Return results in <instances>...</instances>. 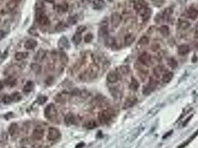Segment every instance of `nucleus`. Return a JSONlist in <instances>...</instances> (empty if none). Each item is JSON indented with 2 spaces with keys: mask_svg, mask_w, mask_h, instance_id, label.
Masks as SVG:
<instances>
[{
  "mask_svg": "<svg viewBox=\"0 0 198 148\" xmlns=\"http://www.w3.org/2000/svg\"><path fill=\"white\" fill-rule=\"evenodd\" d=\"M98 69L97 67H90L88 70L82 73L80 76V79L81 81H89L95 79L97 76Z\"/></svg>",
  "mask_w": 198,
  "mask_h": 148,
  "instance_id": "1",
  "label": "nucleus"
},
{
  "mask_svg": "<svg viewBox=\"0 0 198 148\" xmlns=\"http://www.w3.org/2000/svg\"><path fill=\"white\" fill-rule=\"evenodd\" d=\"M36 20L37 22L43 26H49L50 24V21L49 17L43 11V9H36Z\"/></svg>",
  "mask_w": 198,
  "mask_h": 148,
  "instance_id": "2",
  "label": "nucleus"
},
{
  "mask_svg": "<svg viewBox=\"0 0 198 148\" xmlns=\"http://www.w3.org/2000/svg\"><path fill=\"white\" fill-rule=\"evenodd\" d=\"M99 37L106 39L108 36V20L107 18H104L101 21V25L98 31Z\"/></svg>",
  "mask_w": 198,
  "mask_h": 148,
  "instance_id": "3",
  "label": "nucleus"
},
{
  "mask_svg": "<svg viewBox=\"0 0 198 148\" xmlns=\"http://www.w3.org/2000/svg\"><path fill=\"white\" fill-rule=\"evenodd\" d=\"M57 109L53 104H50L47 106L44 110V115L48 119H52L57 115Z\"/></svg>",
  "mask_w": 198,
  "mask_h": 148,
  "instance_id": "4",
  "label": "nucleus"
},
{
  "mask_svg": "<svg viewBox=\"0 0 198 148\" xmlns=\"http://www.w3.org/2000/svg\"><path fill=\"white\" fill-rule=\"evenodd\" d=\"M111 116L112 114L109 110H102L98 114V120L101 124H106L110 120Z\"/></svg>",
  "mask_w": 198,
  "mask_h": 148,
  "instance_id": "5",
  "label": "nucleus"
},
{
  "mask_svg": "<svg viewBox=\"0 0 198 148\" xmlns=\"http://www.w3.org/2000/svg\"><path fill=\"white\" fill-rule=\"evenodd\" d=\"M60 136V133L59 130H57L55 128H50L48 131V139L50 141H54L59 138Z\"/></svg>",
  "mask_w": 198,
  "mask_h": 148,
  "instance_id": "6",
  "label": "nucleus"
},
{
  "mask_svg": "<svg viewBox=\"0 0 198 148\" xmlns=\"http://www.w3.org/2000/svg\"><path fill=\"white\" fill-rule=\"evenodd\" d=\"M157 84H158V81H156V79H151L150 82L148 83V85L144 88L143 90V93L144 94H149L151 92L155 90V88L157 87Z\"/></svg>",
  "mask_w": 198,
  "mask_h": 148,
  "instance_id": "7",
  "label": "nucleus"
},
{
  "mask_svg": "<svg viewBox=\"0 0 198 148\" xmlns=\"http://www.w3.org/2000/svg\"><path fill=\"white\" fill-rule=\"evenodd\" d=\"M139 62L145 66H149L151 64L152 62V59H151V56L148 53H142L139 57Z\"/></svg>",
  "mask_w": 198,
  "mask_h": 148,
  "instance_id": "8",
  "label": "nucleus"
},
{
  "mask_svg": "<svg viewBox=\"0 0 198 148\" xmlns=\"http://www.w3.org/2000/svg\"><path fill=\"white\" fill-rule=\"evenodd\" d=\"M110 21H111L112 26L113 28H117L121 23L122 21V16L118 13L115 12L112 14L111 18H110Z\"/></svg>",
  "mask_w": 198,
  "mask_h": 148,
  "instance_id": "9",
  "label": "nucleus"
},
{
  "mask_svg": "<svg viewBox=\"0 0 198 148\" xmlns=\"http://www.w3.org/2000/svg\"><path fill=\"white\" fill-rule=\"evenodd\" d=\"M134 7L138 12V14H140L142 11H143L144 9L148 7V4L144 0H137L134 5Z\"/></svg>",
  "mask_w": 198,
  "mask_h": 148,
  "instance_id": "10",
  "label": "nucleus"
},
{
  "mask_svg": "<svg viewBox=\"0 0 198 148\" xmlns=\"http://www.w3.org/2000/svg\"><path fill=\"white\" fill-rule=\"evenodd\" d=\"M43 136H44L43 130V128L38 127V128H35L34 130L33 131L32 138H33V139L39 141V140H41L42 138H43Z\"/></svg>",
  "mask_w": 198,
  "mask_h": 148,
  "instance_id": "11",
  "label": "nucleus"
},
{
  "mask_svg": "<svg viewBox=\"0 0 198 148\" xmlns=\"http://www.w3.org/2000/svg\"><path fill=\"white\" fill-rule=\"evenodd\" d=\"M69 98V93L66 92H62L60 93L55 96L56 102H60V103H65Z\"/></svg>",
  "mask_w": 198,
  "mask_h": 148,
  "instance_id": "12",
  "label": "nucleus"
},
{
  "mask_svg": "<svg viewBox=\"0 0 198 148\" xmlns=\"http://www.w3.org/2000/svg\"><path fill=\"white\" fill-rule=\"evenodd\" d=\"M69 40L66 36H62L58 41V47L60 48L63 50V49H67L69 48Z\"/></svg>",
  "mask_w": 198,
  "mask_h": 148,
  "instance_id": "13",
  "label": "nucleus"
},
{
  "mask_svg": "<svg viewBox=\"0 0 198 148\" xmlns=\"http://www.w3.org/2000/svg\"><path fill=\"white\" fill-rule=\"evenodd\" d=\"M118 75L116 71H110L107 76V80L109 83H115L118 81Z\"/></svg>",
  "mask_w": 198,
  "mask_h": 148,
  "instance_id": "14",
  "label": "nucleus"
},
{
  "mask_svg": "<svg viewBox=\"0 0 198 148\" xmlns=\"http://www.w3.org/2000/svg\"><path fill=\"white\" fill-rule=\"evenodd\" d=\"M136 102H137V99L135 97H130V98H127L124 104V109L130 108V107H133Z\"/></svg>",
  "mask_w": 198,
  "mask_h": 148,
  "instance_id": "15",
  "label": "nucleus"
},
{
  "mask_svg": "<svg viewBox=\"0 0 198 148\" xmlns=\"http://www.w3.org/2000/svg\"><path fill=\"white\" fill-rule=\"evenodd\" d=\"M139 14H140L141 16L142 17L143 20L144 21L148 20L151 16V14H152V10H151V8H149V7H148L147 8L144 9L143 11H142V12H141Z\"/></svg>",
  "mask_w": 198,
  "mask_h": 148,
  "instance_id": "16",
  "label": "nucleus"
},
{
  "mask_svg": "<svg viewBox=\"0 0 198 148\" xmlns=\"http://www.w3.org/2000/svg\"><path fill=\"white\" fill-rule=\"evenodd\" d=\"M187 14L188 18H190L192 20H195L198 17V10L195 7H191V8L188 9Z\"/></svg>",
  "mask_w": 198,
  "mask_h": 148,
  "instance_id": "17",
  "label": "nucleus"
},
{
  "mask_svg": "<svg viewBox=\"0 0 198 148\" xmlns=\"http://www.w3.org/2000/svg\"><path fill=\"white\" fill-rule=\"evenodd\" d=\"M190 51V48L188 45H182L178 48V54L179 55L184 56L188 54Z\"/></svg>",
  "mask_w": 198,
  "mask_h": 148,
  "instance_id": "18",
  "label": "nucleus"
},
{
  "mask_svg": "<svg viewBox=\"0 0 198 148\" xmlns=\"http://www.w3.org/2000/svg\"><path fill=\"white\" fill-rule=\"evenodd\" d=\"M36 45H37V42L34 39H28L25 43V48L27 50H32L36 46Z\"/></svg>",
  "mask_w": 198,
  "mask_h": 148,
  "instance_id": "19",
  "label": "nucleus"
},
{
  "mask_svg": "<svg viewBox=\"0 0 198 148\" xmlns=\"http://www.w3.org/2000/svg\"><path fill=\"white\" fill-rule=\"evenodd\" d=\"M190 27L189 22L186 20H179L177 23V28L179 30H186Z\"/></svg>",
  "mask_w": 198,
  "mask_h": 148,
  "instance_id": "20",
  "label": "nucleus"
},
{
  "mask_svg": "<svg viewBox=\"0 0 198 148\" xmlns=\"http://www.w3.org/2000/svg\"><path fill=\"white\" fill-rule=\"evenodd\" d=\"M64 122L67 125H71L73 124L75 122V116L72 113H68L66 114V116L64 118Z\"/></svg>",
  "mask_w": 198,
  "mask_h": 148,
  "instance_id": "21",
  "label": "nucleus"
},
{
  "mask_svg": "<svg viewBox=\"0 0 198 148\" xmlns=\"http://www.w3.org/2000/svg\"><path fill=\"white\" fill-rule=\"evenodd\" d=\"M117 71H118V73L121 74V75L126 76V75H127V74L130 73V67L127 65H122L118 67Z\"/></svg>",
  "mask_w": 198,
  "mask_h": 148,
  "instance_id": "22",
  "label": "nucleus"
},
{
  "mask_svg": "<svg viewBox=\"0 0 198 148\" xmlns=\"http://www.w3.org/2000/svg\"><path fill=\"white\" fill-rule=\"evenodd\" d=\"M153 73L155 74V76H160L162 74L165 73V67L162 65H158L155 67L153 68Z\"/></svg>",
  "mask_w": 198,
  "mask_h": 148,
  "instance_id": "23",
  "label": "nucleus"
},
{
  "mask_svg": "<svg viewBox=\"0 0 198 148\" xmlns=\"http://www.w3.org/2000/svg\"><path fill=\"white\" fill-rule=\"evenodd\" d=\"M45 55H46V53H45V50H43V49H40L36 53V57H35L36 60L38 61V62H41V61H43L45 59Z\"/></svg>",
  "mask_w": 198,
  "mask_h": 148,
  "instance_id": "24",
  "label": "nucleus"
},
{
  "mask_svg": "<svg viewBox=\"0 0 198 148\" xmlns=\"http://www.w3.org/2000/svg\"><path fill=\"white\" fill-rule=\"evenodd\" d=\"M174 77V74L172 72H167L165 73L162 76V81L164 83H168L170 82V80Z\"/></svg>",
  "mask_w": 198,
  "mask_h": 148,
  "instance_id": "25",
  "label": "nucleus"
},
{
  "mask_svg": "<svg viewBox=\"0 0 198 148\" xmlns=\"http://www.w3.org/2000/svg\"><path fill=\"white\" fill-rule=\"evenodd\" d=\"M28 56V54L27 52H17L15 54V59L17 61H20L23 60V59H25V58H27Z\"/></svg>",
  "mask_w": 198,
  "mask_h": 148,
  "instance_id": "26",
  "label": "nucleus"
},
{
  "mask_svg": "<svg viewBox=\"0 0 198 148\" xmlns=\"http://www.w3.org/2000/svg\"><path fill=\"white\" fill-rule=\"evenodd\" d=\"M159 31H160V33L164 36H168L169 32H170V29H169L168 26L167 25H162L159 28Z\"/></svg>",
  "mask_w": 198,
  "mask_h": 148,
  "instance_id": "27",
  "label": "nucleus"
},
{
  "mask_svg": "<svg viewBox=\"0 0 198 148\" xmlns=\"http://www.w3.org/2000/svg\"><path fill=\"white\" fill-rule=\"evenodd\" d=\"M34 89V83L32 81H29L26 83L23 87V91L25 93H30V92Z\"/></svg>",
  "mask_w": 198,
  "mask_h": 148,
  "instance_id": "28",
  "label": "nucleus"
},
{
  "mask_svg": "<svg viewBox=\"0 0 198 148\" xmlns=\"http://www.w3.org/2000/svg\"><path fill=\"white\" fill-rule=\"evenodd\" d=\"M148 43H149V39H148L147 36H144L141 37L140 39H139V41H138L137 45L140 47H142V46H145V45H148Z\"/></svg>",
  "mask_w": 198,
  "mask_h": 148,
  "instance_id": "29",
  "label": "nucleus"
},
{
  "mask_svg": "<svg viewBox=\"0 0 198 148\" xmlns=\"http://www.w3.org/2000/svg\"><path fill=\"white\" fill-rule=\"evenodd\" d=\"M134 39H135V38H134V36H133L132 34H127V36H125V37H124L125 45H127V46L130 45L133 43V42Z\"/></svg>",
  "mask_w": 198,
  "mask_h": 148,
  "instance_id": "30",
  "label": "nucleus"
},
{
  "mask_svg": "<svg viewBox=\"0 0 198 148\" xmlns=\"http://www.w3.org/2000/svg\"><path fill=\"white\" fill-rule=\"evenodd\" d=\"M139 81L135 79V78H132V80H131V82L130 84V88L132 90H136L139 88Z\"/></svg>",
  "mask_w": 198,
  "mask_h": 148,
  "instance_id": "31",
  "label": "nucleus"
},
{
  "mask_svg": "<svg viewBox=\"0 0 198 148\" xmlns=\"http://www.w3.org/2000/svg\"><path fill=\"white\" fill-rule=\"evenodd\" d=\"M17 128H18L17 124H16V123H12V124L10 125V127H9V129H8L9 133H10L11 136H14V135L16 134V133Z\"/></svg>",
  "mask_w": 198,
  "mask_h": 148,
  "instance_id": "32",
  "label": "nucleus"
},
{
  "mask_svg": "<svg viewBox=\"0 0 198 148\" xmlns=\"http://www.w3.org/2000/svg\"><path fill=\"white\" fill-rule=\"evenodd\" d=\"M97 126V123L95 120H89L85 124V127L87 129H93Z\"/></svg>",
  "mask_w": 198,
  "mask_h": 148,
  "instance_id": "33",
  "label": "nucleus"
},
{
  "mask_svg": "<svg viewBox=\"0 0 198 148\" xmlns=\"http://www.w3.org/2000/svg\"><path fill=\"white\" fill-rule=\"evenodd\" d=\"M60 62H62L63 64H67V62H69L68 56L66 55V54L64 53V52H60Z\"/></svg>",
  "mask_w": 198,
  "mask_h": 148,
  "instance_id": "34",
  "label": "nucleus"
},
{
  "mask_svg": "<svg viewBox=\"0 0 198 148\" xmlns=\"http://www.w3.org/2000/svg\"><path fill=\"white\" fill-rule=\"evenodd\" d=\"M82 40V37L81 35L79 34V33H75V36H73L72 38V41L75 44V45H79L80 43V41Z\"/></svg>",
  "mask_w": 198,
  "mask_h": 148,
  "instance_id": "35",
  "label": "nucleus"
},
{
  "mask_svg": "<svg viewBox=\"0 0 198 148\" xmlns=\"http://www.w3.org/2000/svg\"><path fill=\"white\" fill-rule=\"evenodd\" d=\"M31 69L35 73H39L41 71V67L37 63H34V64H31Z\"/></svg>",
  "mask_w": 198,
  "mask_h": 148,
  "instance_id": "36",
  "label": "nucleus"
},
{
  "mask_svg": "<svg viewBox=\"0 0 198 148\" xmlns=\"http://www.w3.org/2000/svg\"><path fill=\"white\" fill-rule=\"evenodd\" d=\"M168 65L170 66L171 68H173V69H175L176 67H177V61L174 59H173V58H170V59H168Z\"/></svg>",
  "mask_w": 198,
  "mask_h": 148,
  "instance_id": "37",
  "label": "nucleus"
},
{
  "mask_svg": "<svg viewBox=\"0 0 198 148\" xmlns=\"http://www.w3.org/2000/svg\"><path fill=\"white\" fill-rule=\"evenodd\" d=\"M105 44H106L107 46L110 47L112 45H113L115 44V39L113 37H109L107 36L106 39H105Z\"/></svg>",
  "mask_w": 198,
  "mask_h": 148,
  "instance_id": "38",
  "label": "nucleus"
},
{
  "mask_svg": "<svg viewBox=\"0 0 198 148\" xmlns=\"http://www.w3.org/2000/svg\"><path fill=\"white\" fill-rule=\"evenodd\" d=\"M11 98H12L13 102H19V101L21 100V98H22V96H21L20 93L16 92V93H13L11 95Z\"/></svg>",
  "mask_w": 198,
  "mask_h": 148,
  "instance_id": "39",
  "label": "nucleus"
},
{
  "mask_svg": "<svg viewBox=\"0 0 198 148\" xmlns=\"http://www.w3.org/2000/svg\"><path fill=\"white\" fill-rule=\"evenodd\" d=\"M2 101H3L4 104H5V105H9V104L11 103V102H13L11 96H5Z\"/></svg>",
  "mask_w": 198,
  "mask_h": 148,
  "instance_id": "40",
  "label": "nucleus"
},
{
  "mask_svg": "<svg viewBox=\"0 0 198 148\" xmlns=\"http://www.w3.org/2000/svg\"><path fill=\"white\" fill-rule=\"evenodd\" d=\"M92 39H93V36H92V33H88L84 36V41L86 43H89L92 41Z\"/></svg>",
  "mask_w": 198,
  "mask_h": 148,
  "instance_id": "41",
  "label": "nucleus"
},
{
  "mask_svg": "<svg viewBox=\"0 0 198 148\" xmlns=\"http://www.w3.org/2000/svg\"><path fill=\"white\" fill-rule=\"evenodd\" d=\"M86 29H87L86 26H84V25L78 26V28H77V29H76V33H79V34H81L83 32H84V31H86Z\"/></svg>",
  "mask_w": 198,
  "mask_h": 148,
  "instance_id": "42",
  "label": "nucleus"
},
{
  "mask_svg": "<svg viewBox=\"0 0 198 148\" xmlns=\"http://www.w3.org/2000/svg\"><path fill=\"white\" fill-rule=\"evenodd\" d=\"M80 93H81V91H80L79 89H77V88L74 89L71 92L72 96H80Z\"/></svg>",
  "mask_w": 198,
  "mask_h": 148,
  "instance_id": "43",
  "label": "nucleus"
},
{
  "mask_svg": "<svg viewBox=\"0 0 198 148\" xmlns=\"http://www.w3.org/2000/svg\"><path fill=\"white\" fill-rule=\"evenodd\" d=\"M47 101V97L45 96H40L39 97L38 99H37V102H38L40 105H43V104L45 103Z\"/></svg>",
  "mask_w": 198,
  "mask_h": 148,
  "instance_id": "44",
  "label": "nucleus"
},
{
  "mask_svg": "<svg viewBox=\"0 0 198 148\" xmlns=\"http://www.w3.org/2000/svg\"><path fill=\"white\" fill-rule=\"evenodd\" d=\"M28 32H29L30 34H31L32 36H38V33H37V32H36V31H35L34 29H33V28H31V29H30L29 31H28Z\"/></svg>",
  "mask_w": 198,
  "mask_h": 148,
  "instance_id": "45",
  "label": "nucleus"
},
{
  "mask_svg": "<svg viewBox=\"0 0 198 148\" xmlns=\"http://www.w3.org/2000/svg\"><path fill=\"white\" fill-rule=\"evenodd\" d=\"M69 22L71 24H74L77 22V19L75 17H71L69 19Z\"/></svg>",
  "mask_w": 198,
  "mask_h": 148,
  "instance_id": "46",
  "label": "nucleus"
},
{
  "mask_svg": "<svg viewBox=\"0 0 198 148\" xmlns=\"http://www.w3.org/2000/svg\"><path fill=\"white\" fill-rule=\"evenodd\" d=\"M152 49H153V51H156L157 50L160 49V45L159 44H153V46H152Z\"/></svg>",
  "mask_w": 198,
  "mask_h": 148,
  "instance_id": "47",
  "label": "nucleus"
},
{
  "mask_svg": "<svg viewBox=\"0 0 198 148\" xmlns=\"http://www.w3.org/2000/svg\"><path fill=\"white\" fill-rule=\"evenodd\" d=\"M5 36V32L2 30H0V40H2V39H4V37Z\"/></svg>",
  "mask_w": 198,
  "mask_h": 148,
  "instance_id": "48",
  "label": "nucleus"
},
{
  "mask_svg": "<svg viewBox=\"0 0 198 148\" xmlns=\"http://www.w3.org/2000/svg\"><path fill=\"white\" fill-rule=\"evenodd\" d=\"M195 36L196 38H198V27H197L195 31Z\"/></svg>",
  "mask_w": 198,
  "mask_h": 148,
  "instance_id": "49",
  "label": "nucleus"
},
{
  "mask_svg": "<svg viewBox=\"0 0 198 148\" xmlns=\"http://www.w3.org/2000/svg\"><path fill=\"white\" fill-rule=\"evenodd\" d=\"M82 147H83V143H80V144H79V145H77L76 148H81Z\"/></svg>",
  "mask_w": 198,
  "mask_h": 148,
  "instance_id": "50",
  "label": "nucleus"
},
{
  "mask_svg": "<svg viewBox=\"0 0 198 148\" xmlns=\"http://www.w3.org/2000/svg\"><path fill=\"white\" fill-rule=\"evenodd\" d=\"M47 2H49V3H52V2H54V0H45Z\"/></svg>",
  "mask_w": 198,
  "mask_h": 148,
  "instance_id": "51",
  "label": "nucleus"
},
{
  "mask_svg": "<svg viewBox=\"0 0 198 148\" xmlns=\"http://www.w3.org/2000/svg\"><path fill=\"white\" fill-rule=\"evenodd\" d=\"M13 1H14V2H19V0H13Z\"/></svg>",
  "mask_w": 198,
  "mask_h": 148,
  "instance_id": "52",
  "label": "nucleus"
},
{
  "mask_svg": "<svg viewBox=\"0 0 198 148\" xmlns=\"http://www.w3.org/2000/svg\"><path fill=\"white\" fill-rule=\"evenodd\" d=\"M97 1H101V2H102L103 0H97Z\"/></svg>",
  "mask_w": 198,
  "mask_h": 148,
  "instance_id": "53",
  "label": "nucleus"
},
{
  "mask_svg": "<svg viewBox=\"0 0 198 148\" xmlns=\"http://www.w3.org/2000/svg\"><path fill=\"white\" fill-rule=\"evenodd\" d=\"M152 1H156V0H152Z\"/></svg>",
  "mask_w": 198,
  "mask_h": 148,
  "instance_id": "54",
  "label": "nucleus"
}]
</instances>
